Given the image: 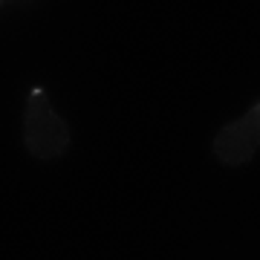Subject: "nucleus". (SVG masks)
I'll return each mask as SVG.
<instances>
[{
    "label": "nucleus",
    "instance_id": "obj_1",
    "mask_svg": "<svg viewBox=\"0 0 260 260\" xmlns=\"http://www.w3.org/2000/svg\"><path fill=\"white\" fill-rule=\"evenodd\" d=\"M70 127L52 107L49 95L35 87L23 104V148L35 159H58L70 150Z\"/></svg>",
    "mask_w": 260,
    "mask_h": 260
},
{
    "label": "nucleus",
    "instance_id": "obj_2",
    "mask_svg": "<svg viewBox=\"0 0 260 260\" xmlns=\"http://www.w3.org/2000/svg\"><path fill=\"white\" fill-rule=\"evenodd\" d=\"M260 148V102L237 121H229L211 142V153L225 168H240L254 159Z\"/></svg>",
    "mask_w": 260,
    "mask_h": 260
}]
</instances>
